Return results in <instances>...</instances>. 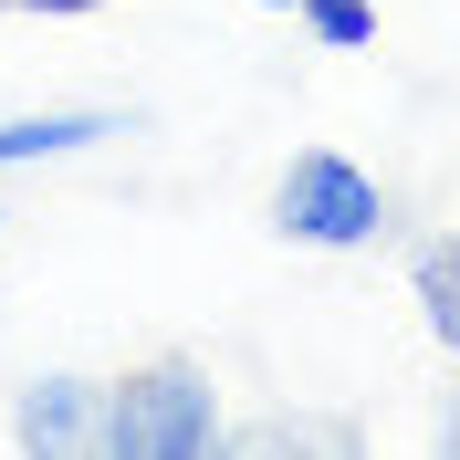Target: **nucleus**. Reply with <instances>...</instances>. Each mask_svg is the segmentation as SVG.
<instances>
[{
  "label": "nucleus",
  "mask_w": 460,
  "mask_h": 460,
  "mask_svg": "<svg viewBox=\"0 0 460 460\" xmlns=\"http://www.w3.org/2000/svg\"><path fill=\"white\" fill-rule=\"evenodd\" d=\"M209 450H230V429H220V387H209L199 356H157V367L105 376L94 460H209Z\"/></svg>",
  "instance_id": "obj_1"
},
{
  "label": "nucleus",
  "mask_w": 460,
  "mask_h": 460,
  "mask_svg": "<svg viewBox=\"0 0 460 460\" xmlns=\"http://www.w3.org/2000/svg\"><path fill=\"white\" fill-rule=\"evenodd\" d=\"M272 230L304 241V252H367L387 230V189L356 157H335V146H304L283 168V189H272Z\"/></svg>",
  "instance_id": "obj_2"
},
{
  "label": "nucleus",
  "mask_w": 460,
  "mask_h": 460,
  "mask_svg": "<svg viewBox=\"0 0 460 460\" xmlns=\"http://www.w3.org/2000/svg\"><path fill=\"white\" fill-rule=\"evenodd\" d=\"M94 429H105V376H31L11 398L22 450H94Z\"/></svg>",
  "instance_id": "obj_3"
},
{
  "label": "nucleus",
  "mask_w": 460,
  "mask_h": 460,
  "mask_svg": "<svg viewBox=\"0 0 460 460\" xmlns=\"http://www.w3.org/2000/svg\"><path fill=\"white\" fill-rule=\"evenodd\" d=\"M105 137H126V115H105V105L11 115V126H0V168H42V157H74V146H105Z\"/></svg>",
  "instance_id": "obj_4"
},
{
  "label": "nucleus",
  "mask_w": 460,
  "mask_h": 460,
  "mask_svg": "<svg viewBox=\"0 0 460 460\" xmlns=\"http://www.w3.org/2000/svg\"><path fill=\"white\" fill-rule=\"evenodd\" d=\"M408 293H419V324H429V335L460 356V241H419V261H408Z\"/></svg>",
  "instance_id": "obj_5"
},
{
  "label": "nucleus",
  "mask_w": 460,
  "mask_h": 460,
  "mask_svg": "<svg viewBox=\"0 0 460 460\" xmlns=\"http://www.w3.org/2000/svg\"><path fill=\"white\" fill-rule=\"evenodd\" d=\"M304 31L324 53H356V42H376V0H304Z\"/></svg>",
  "instance_id": "obj_6"
},
{
  "label": "nucleus",
  "mask_w": 460,
  "mask_h": 460,
  "mask_svg": "<svg viewBox=\"0 0 460 460\" xmlns=\"http://www.w3.org/2000/svg\"><path fill=\"white\" fill-rule=\"evenodd\" d=\"M11 11H42V22H74V11H105V0H11Z\"/></svg>",
  "instance_id": "obj_7"
},
{
  "label": "nucleus",
  "mask_w": 460,
  "mask_h": 460,
  "mask_svg": "<svg viewBox=\"0 0 460 460\" xmlns=\"http://www.w3.org/2000/svg\"><path fill=\"white\" fill-rule=\"evenodd\" d=\"M252 11H304V0H252Z\"/></svg>",
  "instance_id": "obj_8"
},
{
  "label": "nucleus",
  "mask_w": 460,
  "mask_h": 460,
  "mask_svg": "<svg viewBox=\"0 0 460 460\" xmlns=\"http://www.w3.org/2000/svg\"><path fill=\"white\" fill-rule=\"evenodd\" d=\"M0 220H11V209H0Z\"/></svg>",
  "instance_id": "obj_9"
}]
</instances>
